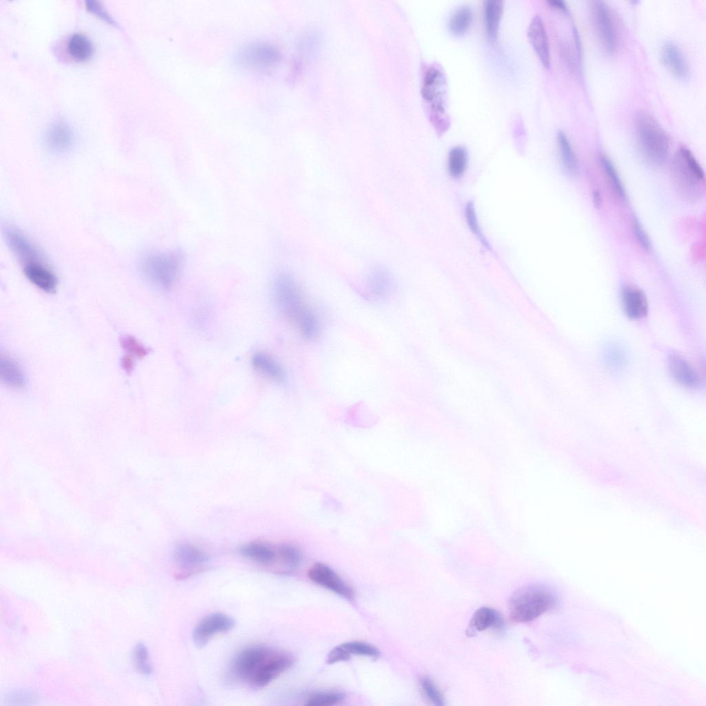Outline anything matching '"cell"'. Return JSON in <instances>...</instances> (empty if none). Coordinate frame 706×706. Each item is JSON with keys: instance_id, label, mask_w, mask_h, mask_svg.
<instances>
[{"instance_id": "cell-1", "label": "cell", "mask_w": 706, "mask_h": 706, "mask_svg": "<svg viewBox=\"0 0 706 706\" xmlns=\"http://www.w3.org/2000/svg\"><path fill=\"white\" fill-rule=\"evenodd\" d=\"M273 293L280 312L297 328L306 340L315 339L320 332V323L307 304L301 289L289 274L281 273L274 281Z\"/></svg>"}, {"instance_id": "cell-2", "label": "cell", "mask_w": 706, "mask_h": 706, "mask_svg": "<svg viewBox=\"0 0 706 706\" xmlns=\"http://www.w3.org/2000/svg\"><path fill=\"white\" fill-rule=\"evenodd\" d=\"M556 601L549 587L535 583L524 585L510 597V617L515 623L530 622L552 609Z\"/></svg>"}, {"instance_id": "cell-3", "label": "cell", "mask_w": 706, "mask_h": 706, "mask_svg": "<svg viewBox=\"0 0 706 706\" xmlns=\"http://www.w3.org/2000/svg\"><path fill=\"white\" fill-rule=\"evenodd\" d=\"M634 125L637 142L644 157L653 164L663 163L669 148L665 131L653 116L645 111L636 114Z\"/></svg>"}, {"instance_id": "cell-4", "label": "cell", "mask_w": 706, "mask_h": 706, "mask_svg": "<svg viewBox=\"0 0 706 706\" xmlns=\"http://www.w3.org/2000/svg\"><path fill=\"white\" fill-rule=\"evenodd\" d=\"M446 79L443 70L436 65L425 70L422 82L421 93L428 105L431 122L439 133L449 127L446 110Z\"/></svg>"}, {"instance_id": "cell-5", "label": "cell", "mask_w": 706, "mask_h": 706, "mask_svg": "<svg viewBox=\"0 0 706 706\" xmlns=\"http://www.w3.org/2000/svg\"><path fill=\"white\" fill-rule=\"evenodd\" d=\"M183 264V256L179 252H153L142 259L140 269L149 283L168 289L176 281Z\"/></svg>"}, {"instance_id": "cell-6", "label": "cell", "mask_w": 706, "mask_h": 706, "mask_svg": "<svg viewBox=\"0 0 706 706\" xmlns=\"http://www.w3.org/2000/svg\"><path fill=\"white\" fill-rule=\"evenodd\" d=\"M593 26L602 48L608 53L617 48L619 33L611 8L603 1H594L592 6Z\"/></svg>"}, {"instance_id": "cell-7", "label": "cell", "mask_w": 706, "mask_h": 706, "mask_svg": "<svg viewBox=\"0 0 706 706\" xmlns=\"http://www.w3.org/2000/svg\"><path fill=\"white\" fill-rule=\"evenodd\" d=\"M274 649L263 645H254L241 650L233 658L229 675L232 680L248 683L252 674Z\"/></svg>"}, {"instance_id": "cell-8", "label": "cell", "mask_w": 706, "mask_h": 706, "mask_svg": "<svg viewBox=\"0 0 706 706\" xmlns=\"http://www.w3.org/2000/svg\"><path fill=\"white\" fill-rule=\"evenodd\" d=\"M293 661L292 656L289 654L273 649L252 674L248 683L256 689L263 688L290 667Z\"/></svg>"}, {"instance_id": "cell-9", "label": "cell", "mask_w": 706, "mask_h": 706, "mask_svg": "<svg viewBox=\"0 0 706 706\" xmlns=\"http://www.w3.org/2000/svg\"><path fill=\"white\" fill-rule=\"evenodd\" d=\"M176 565L181 569L176 574V578L183 579L199 573L208 562V555L199 547L190 544L178 545L173 553Z\"/></svg>"}, {"instance_id": "cell-10", "label": "cell", "mask_w": 706, "mask_h": 706, "mask_svg": "<svg viewBox=\"0 0 706 706\" xmlns=\"http://www.w3.org/2000/svg\"><path fill=\"white\" fill-rule=\"evenodd\" d=\"M235 621L230 616L215 612L210 614L202 619L194 627L192 632V641L198 647L205 646L215 635L225 633L234 628Z\"/></svg>"}, {"instance_id": "cell-11", "label": "cell", "mask_w": 706, "mask_h": 706, "mask_svg": "<svg viewBox=\"0 0 706 706\" xmlns=\"http://www.w3.org/2000/svg\"><path fill=\"white\" fill-rule=\"evenodd\" d=\"M308 577L315 583L343 596L352 598V589L328 565L321 563L314 564L307 572Z\"/></svg>"}, {"instance_id": "cell-12", "label": "cell", "mask_w": 706, "mask_h": 706, "mask_svg": "<svg viewBox=\"0 0 706 706\" xmlns=\"http://www.w3.org/2000/svg\"><path fill=\"white\" fill-rule=\"evenodd\" d=\"M6 241L13 254L24 265L26 264L44 261L43 255L37 247L26 235L17 230L6 231Z\"/></svg>"}, {"instance_id": "cell-13", "label": "cell", "mask_w": 706, "mask_h": 706, "mask_svg": "<svg viewBox=\"0 0 706 706\" xmlns=\"http://www.w3.org/2000/svg\"><path fill=\"white\" fill-rule=\"evenodd\" d=\"M279 56L273 47L255 43L242 49L238 54V61L248 67L265 68L274 65L279 60Z\"/></svg>"}, {"instance_id": "cell-14", "label": "cell", "mask_w": 706, "mask_h": 706, "mask_svg": "<svg viewBox=\"0 0 706 706\" xmlns=\"http://www.w3.org/2000/svg\"><path fill=\"white\" fill-rule=\"evenodd\" d=\"M23 272L28 280L44 292L54 293L58 286V279L54 272L44 261L26 264Z\"/></svg>"}, {"instance_id": "cell-15", "label": "cell", "mask_w": 706, "mask_h": 706, "mask_svg": "<svg viewBox=\"0 0 706 706\" xmlns=\"http://www.w3.org/2000/svg\"><path fill=\"white\" fill-rule=\"evenodd\" d=\"M44 140L46 146L51 151L63 153L72 148L75 137L72 129L67 123L57 121L47 129Z\"/></svg>"}, {"instance_id": "cell-16", "label": "cell", "mask_w": 706, "mask_h": 706, "mask_svg": "<svg viewBox=\"0 0 706 706\" xmlns=\"http://www.w3.org/2000/svg\"><path fill=\"white\" fill-rule=\"evenodd\" d=\"M530 42L542 65H550V53L547 32L542 18L535 15L530 21L527 28Z\"/></svg>"}, {"instance_id": "cell-17", "label": "cell", "mask_w": 706, "mask_h": 706, "mask_svg": "<svg viewBox=\"0 0 706 706\" xmlns=\"http://www.w3.org/2000/svg\"><path fill=\"white\" fill-rule=\"evenodd\" d=\"M663 64L675 76L685 78L689 73V65L680 46L672 41H665L660 49Z\"/></svg>"}, {"instance_id": "cell-18", "label": "cell", "mask_w": 706, "mask_h": 706, "mask_svg": "<svg viewBox=\"0 0 706 706\" xmlns=\"http://www.w3.org/2000/svg\"><path fill=\"white\" fill-rule=\"evenodd\" d=\"M239 552L243 557L259 565L270 567L278 562L276 545L254 541L243 545Z\"/></svg>"}, {"instance_id": "cell-19", "label": "cell", "mask_w": 706, "mask_h": 706, "mask_svg": "<svg viewBox=\"0 0 706 706\" xmlns=\"http://www.w3.org/2000/svg\"><path fill=\"white\" fill-rule=\"evenodd\" d=\"M503 625L502 618L497 611L490 607H481L473 614L467 634L472 636L490 628L499 630Z\"/></svg>"}, {"instance_id": "cell-20", "label": "cell", "mask_w": 706, "mask_h": 706, "mask_svg": "<svg viewBox=\"0 0 706 706\" xmlns=\"http://www.w3.org/2000/svg\"><path fill=\"white\" fill-rule=\"evenodd\" d=\"M252 364L258 373L272 381L283 383L285 380V373L282 366L267 353L256 352L252 358Z\"/></svg>"}, {"instance_id": "cell-21", "label": "cell", "mask_w": 706, "mask_h": 706, "mask_svg": "<svg viewBox=\"0 0 706 706\" xmlns=\"http://www.w3.org/2000/svg\"><path fill=\"white\" fill-rule=\"evenodd\" d=\"M622 300L626 314L632 319H639L647 314L648 305L644 293L632 287H625L622 291Z\"/></svg>"}, {"instance_id": "cell-22", "label": "cell", "mask_w": 706, "mask_h": 706, "mask_svg": "<svg viewBox=\"0 0 706 706\" xmlns=\"http://www.w3.org/2000/svg\"><path fill=\"white\" fill-rule=\"evenodd\" d=\"M669 368L674 379L686 387H695L699 383L698 375L683 357L673 355L669 359Z\"/></svg>"}, {"instance_id": "cell-23", "label": "cell", "mask_w": 706, "mask_h": 706, "mask_svg": "<svg viewBox=\"0 0 706 706\" xmlns=\"http://www.w3.org/2000/svg\"><path fill=\"white\" fill-rule=\"evenodd\" d=\"M503 8V1L501 0H487L484 2L485 30L487 38L492 42L496 40Z\"/></svg>"}, {"instance_id": "cell-24", "label": "cell", "mask_w": 706, "mask_h": 706, "mask_svg": "<svg viewBox=\"0 0 706 706\" xmlns=\"http://www.w3.org/2000/svg\"><path fill=\"white\" fill-rule=\"evenodd\" d=\"M0 376L4 384L13 388H22L26 383V375L21 367L10 358L1 357Z\"/></svg>"}, {"instance_id": "cell-25", "label": "cell", "mask_w": 706, "mask_h": 706, "mask_svg": "<svg viewBox=\"0 0 706 706\" xmlns=\"http://www.w3.org/2000/svg\"><path fill=\"white\" fill-rule=\"evenodd\" d=\"M367 285L373 296L376 298H383L392 292L393 281L390 273L385 270L375 268L367 276Z\"/></svg>"}, {"instance_id": "cell-26", "label": "cell", "mask_w": 706, "mask_h": 706, "mask_svg": "<svg viewBox=\"0 0 706 706\" xmlns=\"http://www.w3.org/2000/svg\"><path fill=\"white\" fill-rule=\"evenodd\" d=\"M69 54L77 61H85L89 59L93 52L91 41L81 33H74L70 36L67 43Z\"/></svg>"}, {"instance_id": "cell-27", "label": "cell", "mask_w": 706, "mask_h": 706, "mask_svg": "<svg viewBox=\"0 0 706 706\" xmlns=\"http://www.w3.org/2000/svg\"><path fill=\"white\" fill-rule=\"evenodd\" d=\"M561 162L566 172L572 175L578 172L576 157L565 133L560 130L556 136Z\"/></svg>"}, {"instance_id": "cell-28", "label": "cell", "mask_w": 706, "mask_h": 706, "mask_svg": "<svg viewBox=\"0 0 706 706\" xmlns=\"http://www.w3.org/2000/svg\"><path fill=\"white\" fill-rule=\"evenodd\" d=\"M473 19V12L470 7L463 6L456 10L448 21L450 31L456 36H461L469 30Z\"/></svg>"}, {"instance_id": "cell-29", "label": "cell", "mask_w": 706, "mask_h": 706, "mask_svg": "<svg viewBox=\"0 0 706 706\" xmlns=\"http://www.w3.org/2000/svg\"><path fill=\"white\" fill-rule=\"evenodd\" d=\"M279 563L282 565L286 572L296 569L301 563V554L300 550L290 543L277 545Z\"/></svg>"}, {"instance_id": "cell-30", "label": "cell", "mask_w": 706, "mask_h": 706, "mask_svg": "<svg viewBox=\"0 0 706 706\" xmlns=\"http://www.w3.org/2000/svg\"><path fill=\"white\" fill-rule=\"evenodd\" d=\"M467 164V153L463 146L451 149L448 155L447 168L454 178L460 177L465 172Z\"/></svg>"}, {"instance_id": "cell-31", "label": "cell", "mask_w": 706, "mask_h": 706, "mask_svg": "<svg viewBox=\"0 0 706 706\" xmlns=\"http://www.w3.org/2000/svg\"><path fill=\"white\" fill-rule=\"evenodd\" d=\"M604 359L609 367L614 370L624 368L627 363V354L621 345L616 343L607 345L603 352Z\"/></svg>"}, {"instance_id": "cell-32", "label": "cell", "mask_w": 706, "mask_h": 706, "mask_svg": "<svg viewBox=\"0 0 706 706\" xmlns=\"http://www.w3.org/2000/svg\"><path fill=\"white\" fill-rule=\"evenodd\" d=\"M345 694L341 692H322L311 695L306 700L307 706H332L342 702Z\"/></svg>"}, {"instance_id": "cell-33", "label": "cell", "mask_w": 706, "mask_h": 706, "mask_svg": "<svg viewBox=\"0 0 706 706\" xmlns=\"http://www.w3.org/2000/svg\"><path fill=\"white\" fill-rule=\"evenodd\" d=\"M149 652L147 647L142 643H137L134 647L132 658L137 669L142 674L150 675L152 672Z\"/></svg>"}, {"instance_id": "cell-34", "label": "cell", "mask_w": 706, "mask_h": 706, "mask_svg": "<svg viewBox=\"0 0 706 706\" xmlns=\"http://www.w3.org/2000/svg\"><path fill=\"white\" fill-rule=\"evenodd\" d=\"M600 163L607 175L614 192L618 197L624 199L626 196L625 190L614 165L607 157L603 155L600 157Z\"/></svg>"}, {"instance_id": "cell-35", "label": "cell", "mask_w": 706, "mask_h": 706, "mask_svg": "<svg viewBox=\"0 0 706 706\" xmlns=\"http://www.w3.org/2000/svg\"><path fill=\"white\" fill-rule=\"evenodd\" d=\"M341 645L352 655H361L376 658L380 655L379 650L374 645L361 641H349Z\"/></svg>"}, {"instance_id": "cell-36", "label": "cell", "mask_w": 706, "mask_h": 706, "mask_svg": "<svg viewBox=\"0 0 706 706\" xmlns=\"http://www.w3.org/2000/svg\"><path fill=\"white\" fill-rule=\"evenodd\" d=\"M676 154L680 158L692 174L699 181L704 182V172L691 151L685 147H680Z\"/></svg>"}, {"instance_id": "cell-37", "label": "cell", "mask_w": 706, "mask_h": 706, "mask_svg": "<svg viewBox=\"0 0 706 706\" xmlns=\"http://www.w3.org/2000/svg\"><path fill=\"white\" fill-rule=\"evenodd\" d=\"M420 683L423 694L432 704L436 706H443L445 704L441 692L430 678L423 677L421 679Z\"/></svg>"}, {"instance_id": "cell-38", "label": "cell", "mask_w": 706, "mask_h": 706, "mask_svg": "<svg viewBox=\"0 0 706 706\" xmlns=\"http://www.w3.org/2000/svg\"><path fill=\"white\" fill-rule=\"evenodd\" d=\"M121 344L126 352L132 356L143 358L149 352L148 349L132 336H123L121 340Z\"/></svg>"}, {"instance_id": "cell-39", "label": "cell", "mask_w": 706, "mask_h": 706, "mask_svg": "<svg viewBox=\"0 0 706 706\" xmlns=\"http://www.w3.org/2000/svg\"><path fill=\"white\" fill-rule=\"evenodd\" d=\"M465 217L467 224L472 232L475 235H476L482 241H483V243L485 244V240L484 239L483 234H481L480 228L478 226L474 207L473 205V203L471 202L468 203L466 205Z\"/></svg>"}, {"instance_id": "cell-40", "label": "cell", "mask_w": 706, "mask_h": 706, "mask_svg": "<svg viewBox=\"0 0 706 706\" xmlns=\"http://www.w3.org/2000/svg\"><path fill=\"white\" fill-rule=\"evenodd\" d=\"M351 654L341 645L333 648L327 655V663L330 664L348 660Z\"/></svg>"}, {"instance_id": "cell-41", "label": "cell", "mask_w": 706, "mask_h": 706, "mask_svg": "<svg viewBox=\"0 0 706 706\" xmlns=\"http://www.w3.org/2000/svg\"><path fill=\"white\" fill-rule=\"evenodd\" d=\"M633 229L638 243L643 249L649 250L650 249L649 239L642 225L636 219L634 220Z\"/></svg>"}, {"instance_id": "cell-42", "label": "cell", "mask_w": 706, "mask_h": 706, "mask_svg": "<svg viewBox=\"0 0 706 706\" xmlns=\"http://www.w3.org/2000/svg\"><path fill=\"white\" fill-rule=\"evenodd\" d=\"M87 7L89 10L98 14L99 17H103L105 20L112 21L110 17L107 13L103 10L97 1H88Z\"/></svg>"}, {"instance_id": "cell-43", "label": "cell", "mask_w": 706, "mask_h": 706, "mask_svg": "<svg viewBox=\"0 0 706 706\" xmlns=\"http://www.w3.org/2000/svg\"><path fill=\"white\" fill-rule=\"evenodd\" d=\"M122 367L127 372H130L134 368V360L133 356L131 355H125L122 359Z\"/></svg>"}, {"instance_id": "cell-44", "label": "cell", "mask_w": 706, "mask_h": 706, "mask_svg": "<svg viewBox=\"0 0 706 706\" xmlns=\"http://www.w3.org/2000/svg\"><path fill=\"white\" fill-rule=\"evenodd\" d=\"M547 3L549 4L551 7L554 8H556L564 12H567V7L566 6V3L563 1L550 0L548 1Z\"/></svg>"}, {"instance_id": "cell-45", "label": "cell", "mask_w": 706, "mask_h": 706, "mask_svg": "<svg viewBox=\"0 0 706 706\" xmlns=\"http://www.w3.org/2000/svg\"><path fill=\"white\" fill-rule=\"evenodd\" d=\"M593 201L596 207L599 208L602 203L601 196L599 192L594 191L593 193Z\"/></svg>"}]
</instances>
